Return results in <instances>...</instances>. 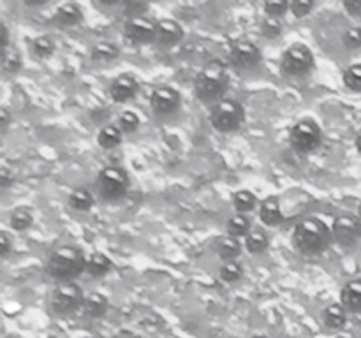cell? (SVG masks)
<instances>
[{"label": "cell", "mask_w": 361, "mask_h": 338, "mask_svg": "<svg viewBox=\"0 0 361 338\" xmlns=\"http://www.w3.org/2000/svg\"><path fill=\"white\" fill-rule=\"evenodd\" d=\"M334 234L331 227H328L321 218L309 217L298 222L293 231V246L303 256H317L323 254L330 246Z\"/></svg>", "instance_id": "1"}, {"label": "cell", "mask_w": 361, "mask_h": 338, "mask_svg": "<svg viewBox=\"0 0 361 338\" xmlns=\"http://www.w3.org/2000/svg\"><path fill=\"white\" fill-rule=\"evenodd\" d=\"M87 261L83 250L76 245H62L53 250L46 263V273L55 280L73 282L87 271Z\"/></svg>", "instance_id": "2"}, {"label": "cell", "mask_w": 361, "mask_h": 338, "mask_svg": "<svg viewBox=\"0 0 361 338\" xmlns=\"http://www.w3.org/2000/svg\"><path fill=\"white\" fill-rule=\"evenodd\" d=\"M228 84L229 77L224 63L214 60V62L207 63L196 76V80H194V92H196V97L201 102H215L217 104L219 101L224 99Z\"/></svg>", "instance_id": "3"}, {"label": "cell", "mask_w": 361, "mask_h": 338, "mask_svg": "<svg viewBox=\"0 0 361 338\" xmlns=\"http://www.w3.org/2000/svg\"><path fill=\"white\" fill-rule=\"evenodd\" d=\"M210 120L217 132L231 134L245 123V108L236 99L226 97L214 106Z\"/></svg>", "instance_id": "4"}, {"label": "cell", "mask_w": 361, "mask_h": 338, "mask_svg": "<svg viewBox=\"0 0 361 338\" xmlns=\"http://www.w3.org/2000/svg\"><path fill=\"white\" fill-rule=\"evenodd\" d=\"M85 301V292L74 282H60L49 294V310L55 315H69L81 310Z\"/></svg>", "instance_id": "5"}, {"label": "cell", "mask_w": 361, "mask_h": 338, "mask_svg": "<svg viewBox=\"0 0 361 338\" xmlns=\"http://www.w3.org/2000/svg\"><path fill=\"white\" fill-rule=\"evenodd\" d=\"M129 175H127L126 169L118 168V165H108V168H104L99 173L97 180H95L97 192L106 201H116L120 197H123L127 190H129Z\"/></svg>", "instance_id": "6"}, {"label": "cell", "mask_w": 361, "mask_h": 338, "mask_svg": "<svg viewBox=\"0 0 361 338\" xmlns=\"http://www.w3.org/2000/svg\"><path fill=\"white\" fill-rule=\"evenodd\" d=\"M321 141H323V130H321L319 123L312 118L298 120L289 130V144L293 146V150L300 151V154H310L319 148Z\"/></svg>", "instance_id": "7"}, {"label": "cell", "mask_w": 361, "mask_h": 338, "mask_svg": "<svg viewBox=\"0 0 361 338\" xmlns=\"http://www.w3.org/2000/svg\"><path fill=\"white\" fill-rule=\"evenodd\" d=\"M314 69V53L309 46L295 42L281 56V70L286 76L302 77Z\"/></svg>", "instance_id": "8"}, {"label": "cell", "mask_w": 361, "mask_h": 338, "mask_svg": "<svg viewBox=\"0 0 361 338\" xmlns=\"http://www.w3.org/2000/svg\"><path fill=\"white\" fill-rule=\"evenodd\" d=\"M261 56L263 55H261L259 46L247 39L235 41L229 49V63L240 70L254 69L261 62Z\"/></svg>", "instance_id": "9"}, {"label": "cell", "mask_w": 361, "mask_h": 338, "mask_svg": "<svg viewBox=\"0 0 361 338\" xmlns=\"http://www.w3.org/2000/svg\"><path fill=\"white\" fill-rule=\"evenodd\" d=\"M331 234L338 245H356L361 239V220L355 215H338L331 224Z\"/></svg>", "instance_id": "10"}, {"label": "cell", "mask_w": 361, "mask_h": 338, "mask_svg": "<svg viewBox=\"0 0 361 338\" xmlns=\"http://www.w3.org/2000/svg\"><path fill=\"white\" fill-rule=\"evenodd\" d=\"M180 104H182L180 92L169 84H161V87L154 88L150 95V108L157 116L173 115L178 111Z\"/></svg>", "instance_id": "11"}, {"label": "cell", "mask_w": 361, "mask_h": 338, "mask_svg": "<svg viewBox=\"0 0 361 338\" xmlns=\"http://www.w3.org/2000/svg\"><path fill=\"white\" fill-rule=\"evenodd\" d=\"M123 34L130 44H150L155 41L157 34V23L147 16L129 18L123 27Z\"/></svg>", "instance_id": "12"}, {"label": "cell", "mask_w": 361, "mask_h": 338, "mask_svg": "<svg viewBox=\"0 0 361 338\" xmlns=\"http://www.w3.org/2000/svg\"><path fill=\"white\" fill-rule=\"evenodd\" d=\"M137 90H140V84L133 74H120L109 84V95L118 104H123V102L136 97Z\"/></svg>", "instance_id": "13"}, {"label": "cell", "mask_w": 361, "mask_h": 338, "mask_svg": "<svg viewBox=\"0 0 361 338\" xmlns=\"http://www.w3.org/2000/svg\"><path fill=\"white\" fill-rule=\"evenodd\" d=\"M183 39V28L176 20H164L157 21V34H155V42L161 46H175Z\"/></svg>", "instance_id": "14"}, {"label": "cell", "mask_w": 361, "mask_h": 338, "mask_svg": "<svg viewBox=\"0 0 361 338\" xmlns=\"http://www.w3.org/2000/svg\"><path fill=\"white\" fill-rule=\"evenodd\" d=\"M259 220L264 225H270V227H277L279 224H282L284 220V213H282L281 203L275 196H268L267 199L261 201L259 204Z\"/></svg>", "instance_id": "15"}, {"label": "cell", "mask_w": 361, "mask_h": 338, "mask_svg": "<svg viewBox=\"0 0 361 338\" xmlns=\"http://www.w3.org/2000/svg\"><path fill=\"white\" fill-rule=\"evenodd\" d=\"M341 305L348 312L361 313V278L349 280L341 291Z\"/></svg>", "instance_id": "16"}, {"label": "cell", "mask_w": 361, "mask_h": 338, "mask_svg": "<svg viewBox=\"0 0 361 338\" xmlns=\"http://www.w3.org/2000/svg\"><path fill=\"white\" fill-rule=\"evenodd\" d=\"M83 21V9L76 2H66L56 9L55 23L59 27H76Z\"/></svg>", "instance_id": "17"}, {"label": "cell", "mask_w": 361, "mask_h": 338, "mask_svg": "<svg viewBox=\"0 0 361 338\" xmlns=\"http://www.w3.org/2000/svg\"><path fill=\"white\" fill-rule=\"evenodd\" d=\"M215 252L219 254L222 263H229V261H236L242 256L243 245L240 243L238 238H233V236L226 234L217 238V242H215Z\"/></svg>", "instance_id": "18"}, {"label": "cell", "mask_w": 361, "mask_h": 338, "mask_svg": "<svg viewBox=\"0 0 361 338\" xmlns=\"http://www.w3.org/2000/svg\"><path fill=\"white\" fill-rule=\"evenodd\" d=\"M109 301L102 292H90V294L85 296V301L81 310H83V315L88 317V319H99V317L104 315L108 312Z\"/></svg>", "instance_id": "19"}, {"label": "cell", "mask_w": 361, "mask_h": 338, "mask_svg": "<svg viewBox=\"0 0 361 338\" xmlns=\"http://www.w3.org/2000/svg\"><path fill=\"white\" fill-rule=\"evenodd\" d=\"M323 323L328 330H342L345 326V323H348V310L342 305H338V303H331V305H328L324 308Z\"/></svg>", "instance_id": "20"}, {"label": "cell", "mask_w": 361, "mask_h": 338, "mask_svg": "<svg viewBox=\"0 0 361 338\" xmlns=\"http://www.w3.org/2000/svg\"><path fill=\"white\" fill-rule=\"evenodd\" d=\"M113 263L104 252H94L88 256L87 273L94 278H102L111 271Z\"/></svg>", "instance_id": "21"}, {"label": "cell", "mask_w": 361, "mask_h": 338, "mask_svg": "<svg viewBox=\"0 0 361 338\" xmlns=\"http://www.w3.org/2000/svg\"><path fill=\"white\" fill-rule=\"evenodd\" d=\"M123 139V132L120 130V127L116 123H108V125L101 127L97 134V143L99 146L104 148V150H113V148L118 146Z\"/></svg>", "instance_id": "22"}, {"label": "cell", "mask_w": 361, "mask_h": 338, "mask_svg": "<svg viewBox=\"0 0 361 338\" xmlns=\"http://www.w3.org/2000/svg\"><path fill=\"white\" fill-rule=\"evenodd\" d=\"M270 246V236L267 231L256 227L245 236V249L249 254H263Z\"/></svg>", "instance_id": "23"}, {"label": "cell", "mask_w": 361, "mask_h": 338, "mask_svg": "<svg viewBox=\"0 0 361 338\" xmlns=\"http://www.w3.org/2000/svg\"><path fill=\"white\" fill-rule=\"evenodd\" d=\"M95 204L94 194L90 192L85 187H80V189H74L73 192L69 194V206L76 211H90Z\"/></svg>", "instance_id": "24"}, {"label": "cell", "mask_w": 361, "mask_h": 338, "mask_svg": "<svg viewBox=\"0 0 361 338\" xmlns=\"http://www.w3.org/2000/svg\"><path fill=\"white\" fill-rule=\"evenodd\" d=\"M90 56L94 62H99V63L113 62V60H116L120 56V49H118V46L113 44V42L101 41V42H97L94 48H92Z\"/></svg>", "instance_id": "25"}, {"label": "cell", "mask_w": 361, "mask_h": 338, "mask_svg": "<svg viewBox=\"0 0 361 338\" xmlns=\"http://www.w3.org/2000/svg\"><path fill=\"white\" fill-rule=\"evenodd\" d=\"M250 231H252V227H250V218L245 213L233 215L228 220V224H226V232L229 236H233V238H245Z\"/></svg>", "instance_id": "26"}, {"label": "cell", "mask_w": 361, "mask_h": 338, "mask_svg": "<svg viewBox=\"0 0 361 338\" xmlns=\"http://www.w3.org/2000/svg\"><path fill=\"white\" fill-rule=\"evenodd\" d=\"M21 67H23V56H21L20 49L14 48L13 44L7 46L2 51V69L7 74H16L20 73Z\"/></svg>", "instance_id": "27"}, {"label": "cell", "mask_w": 361, "mask_h": 338, "mask_svg": "<svg viewBox=\"0 0 361 338\" xmlns=\"http://www.w3.org/2000/svg\"><path fill=\"white\" fill-rule=\"evenodd\" d=\"M233 206L238 213H247V211H252L257 206V196L252 190H236L233 194Z\"/></svg>", "instance_id": "28"}, {"label": "cell", "mask_w": 361, "mask_h": 338, "mask_svg": "<svg viewBox=\"0 0 361 338\" xmlns=\"http://www.w3.org/2000/svg\"><path fill=\"white\" fill-rule=\"evenodd\" d=\"M9 224L14 231H27V229L32 227V224H34V213H32L30 208H16V210H13V213H11Z\"/></svg>", "instance_id": "29"}, {"label": "cell", "mask_w": 361, "mask_h": 338, "mask_svg": "<svg viewBox=\"0 0 361 338\" xmlns=\"http://www.w3.org/2000/svg\"><path fill=\"white\" fill-rule=\"evenodd\" d=\"M222 282L228 284H235V282L242 280L243 278V264L238 261H229V263H222L221 270H219Z\"/></svg>", "instance_id": "30"}, {"label": "cell", "mask_w": 361, "mask_h": 338, "mask_svg": "<svg viewBox=\"0 0 361 338\" xmlns=\"http://www.w3.org/2000/svg\"><path fill=\"white\" fill-rule=\"evenodd\" d=\"M55 51V42L49 35H39L32 41V53H34L37 58H48Z\"/></svg>", "instance_id": "31"}, {"label": "cell", "mask_w": 361, "mask_h": 338, "mask_svg": "<svg viewBox=\"0 0 361 338\" xmlns=\"http://www.w3.org/2000/svg\"><path fill=\"white\" fill-rule=\"evenodd\" d=\"M344 84L348 90L355 92V94H361V63H353L348 69L344 70Z\"/></svg>", "instance_id": "32"}, {"label": "cell", "mask_w": 361, "mask_h": 338, "mask_svg": "<svg viewBox=\"0 0 361 338\" xmlns=\"http://www.w3.org/2000/svg\"><path fill=\"white\" fill-rule=\"evenodd\" d=\"M140 123H141L140 116H137L134 111H130V109L122 111L118 115V118H116V125L120 127V130H122L123 134L136 132L137 127H140Z\"/></svg>", "instance_id": "33"}, {"label": "cell", "mask_w": 361, "mask_h": 338, "mask_svg": "<svg viewBox=\"0 0 361 338\" xmlns=\"http://www.w3.org/2000/svg\"><path fill=\"white\" fill-rule=\"evenodd\" d=\"M261 34L267 39H277L282 34V21L279 18L267 16L261 21Z\"/></svg>", "instance_id": "34"}, {"label": "cell", "mask_w": 361, "mask_h": 338, "mask_svg": "<svg viewBox=\"0 0 361 338\" xmlns=\"http://www.w3.org/2000/svg\"><path fill=\"white\" fill-rule=\"evenodd\" d=\"M264 13L270 18H279L281 20L288 11H291V4L286 2V0H270V2H264Z\"/></svg>", "instance_id": "35"}, {"label": "cell", "mask_w": 361, "mask_h": 338, "mask_svg": "<svg viewBox=\"0 0 361 338\" xmlns=\"http://www.w3.org/2000/svg\"><path fill=\"white\" fill-rule=\"evenodd\" d=\"M342 44H344L348 49L361 48V28L349 27L348 30L342 34Z\"/></svg>", "instance_id": "36"}, {"label": "cell", "mask_w": 361, "mask_h": 338, "mask_svg": "<svg viewBox=\"0 0 361 338\" xmlns=\"http://www.w3.org/2000/svg\"><path fill=\"white\" fill-rule=\"evenodd\" d=\"M312 9L314 2H309V0H295V2H291V13L295 14V18L309 16Z\"/></svg>", "instance_id": "37"}, {"label": "cell", "mask_w": 361, "mask_h": 338, "mask_svg": "<svg viewBox=\"0 0 361 338\" xmlns=\"http://www.w3.org/2000/svg\"><path fill=\"white\" fill-rule=\"evenodd\" d=\"M123 9H126V13L129 14L130 18H136V16H143L145 11L148 9V4L145 2H126L123 4Z\"/></svg>", "instance_id": "38"}, {"label": "cell", "mask_w": 361, "mask_h": 338, "mask_svg": "<svg viewBox=\"0 0 361 338\" xmlns=\"http://www.w3.org/2000/svg\"><path fill=\"white\" fill-rule=\"evenodd\" d=\"M13 250V239H11V234L7 231L0 232V254L2 257H7Z\"/></svg>", "instance_id": "39"}, {"label": "cell", "mask_w": 361, "mask_h": 338, "mask_svg": "<svg viewBox=\"0 0 361 338\" xmlns=\"http://www.w3.org/2000/svg\"><path fill=\"white\" fill-rule=\"evenodd\" d=\"M13 183H14V175L11 173L9 168H6V165H4V168L0 169V187L6 190V189H9Z\"/></svg>", "instance_id": "40"}, {"label": "cell", "mask_w": 361, "mask_h": 338, "mask_svg": "<svg viewBox=\"0 0 361 338\" xmlns=\"http://www.w3.org/2000/svg\"><path fill=\"white\" fill-rule=\"evenodd\" d=\"M344 9L349 14H360L361 13V0H344Z\"/></svg>", "instance_id": "41"}, {"label": "cell", "mask_w": 361, "mask_h": 338, "mask_svg": "<svg viewBox=\"0 0 361 338\" xmlns=\"http://www.w3.org/2000/svg\"><path fill=\"white\" fill-rule=\"evenodd\" d=\"M0 44H2L4 49H6L7 46H11L9 28H7V25L4 23V21H0Z\"/></svg>", "instance_id": "42"}, {"label": "cell", "mask_w": 361, "mask_h": 338, "mask_svg": "<svg viewBox=\"0 0 361 338\" xmlns=\"http://www.w3.org/2000/svg\"><path fill=\"white\" fill-rule=\"evenodd\" d=\"M11 123V113L7 108H2L0 109V127H2V132H6L7 127H9Z\"/></svg>", "instance_id": "43"}, {"label": "cell", "mask_w": 361, "mask_h": 338, "mask_svg": "<svg viewBox=\"0 0 361 338\" xmlns=\"http://www.w3.org/2000/svg\"><path fill=\"white\" fill-rule=\"evenodd\" d=\"M28 7H37V6H44L46 0H25Z\"/></svg>", "instance_id": "44"}, {"label": "cell", "mask_w": 361, "mask_h": 338, "mask_svg": "<svg viewBox=\"0 0 361 338\" xmlns=\"http://www.w3.org/2000/svg\"><path fill=\"white\" fill-rule=\"evenodd\" d=\"M101 6H118V0H99Z\"/></svg>", "instance_id": "45"}, {"label": "cell", "mask_w": 361, "mask_h": 338, "mask_svg": "<svg viewBox=\"0 0 361 338\" xmlns=\"http://www.w3.org/2000/svg\"><path fill=\"white\" fill-rule=\"evenodd\" d=\"M355 144H356V150L360 151L361 154V130L358 132V136H356V139H355Z\"/></svg>", "instance_id": "46"}, {"label": "cell", "mask_w": 361, "mask_h": 338, "mask_svg": "<svg viewBox=\"0 0 361 338\" xmlns=\"http://www.w3.org/2000/svg\"><path fill=\"white\" fill-rule=\"evenodd\" d=\"M249 338H268L267 334H252V337H249Z\"/></svg>", "instance_id": "47"}, {"label": "cell", "mask_w": 361, "mask_h": 338, "mask_svg": "<svg viewBox=\"0 0 361 338\" xmlns=\"http://www.w3.org/2000/svg\"><path fill=\"white\" fill-rule=\"evenodd\" d=\"M358 218L361 220V203L358 204Z\"/></svg>", "instance_id": "48"}, {"label": "cell", "mask_w": 361, "mask_h": 338, "mask_svg": "<svg viewBox=\"0 0 361 338\" xmlns=\"http://www.w3.org/2000/svg\"><path fill=\"white\" fill-rule=\"evenodd\" d=\"M6 338H20V337H16V334H7Z\"/></svg>", "instance_id": "49"}, {"label": "cell", "mask_w": 361, "mask_h": 338, "mask_svg": "<svg viewBox=\"0 0 361 338\" xmlns=\"http://www.w3.org/2000/svg\"><path fill=\"white\" fill-rule=\"evenodd\" d=\"M134 338H140V337H134Z\"/></svg>", "instance_id": "50"}]
</instances>
